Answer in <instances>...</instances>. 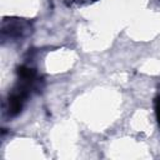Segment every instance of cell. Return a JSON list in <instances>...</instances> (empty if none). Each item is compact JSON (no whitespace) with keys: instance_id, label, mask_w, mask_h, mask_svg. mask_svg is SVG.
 Wrapping results in <instances>:
<instances>
[{"instance_id":"6da1fadb","label":"cell","mask_w":160,"mask_h":160,"mask_svg":"<svg viewBox=\"0 0 160 160\" xmlns=\"http://www.w3.org/2000/svg\"><path fill=\"white\" fill-rule=\"evenodd\" d=\"M29 32H31L30 22L24 21V20H4L1 25V34L2 38H9V39H21L26 36Z\"/></svg>"},{"instance_id":"7a4b0ae2","label":"cell","mask_w":160,"mask_h":160,"mask_svg":"<svg viewBox=\"0 0 160 160\" xmlns=\"http://www.w3.org/2000/svg\"><path fill=\"white\" fill-rule=\"evenodd\" d=\"M154 105H155V115H156V120H158V124H159V126H160V91H159L158 95L155 96Z\"/></svg>"},{"instance_id":"3957f363","label":"cell","mask_w":160,"mask_h":160,"mask_svg":"<svg viewBox=\"0 0 160 160\" xmlns=\"http://www.w3.org/2000/svg\"><path fill=\"white\" fill-rule=\"evenodd\" d=\"M95 1H96V0H95Z\"/></svg>"}]
</instances>
